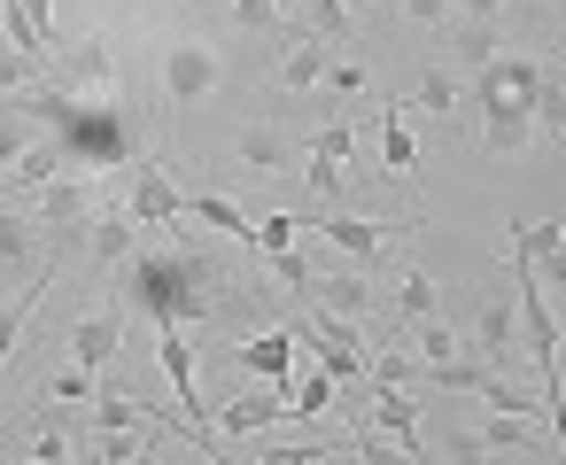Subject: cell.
<instances>
[{"instance_id":"cell-5","label":"cell","mask_w":566,"mask_h":465,"mask_svg":"<svg viewBox=\"0 0 566 465\" xmlns=\"http://www.w3.org/2000/svg\"><path fill=\"white\" fill-rule=\"evenodd\" d=\"M109 86H117V55H109V40H86V47H63V71H55V94H71V102H109Z\"/></svg>"},{"instance_id":"cell-38","label":"cell","mask_w":566,"mask_h":465,"mask_svg":"<svg viewBox=\"0 0 566 465\" xmlns=\"http://www.w3.org/2000/svg\"><path fill=\"white\" fill-rule=\"evenodd\" d=\"M32 71H40V63H24V55H0V94H24V86H32Z\"/></svg>"},{"instance_id":"cell-8","label":"cell","mask_w":566,"mask_h":465,"mask_svg":"<svg viewBox=\"0 0 566 465\" xmlns=\"http://www.w3.org/2000/svg\"><path fill=\"white\" fill-rule=\"evenodd\" d=\"M117 349H125V310H86V318L71 326V364L109 372V364H117Z\"/></svg>"},{"instance_id":"cell-15","label":"cell","mask_w":566,"mask_h":465,"mask_svg":"<svg viewBox=\"0 0 566 465\" xmlns=\"http://www.w3.org/2000/svg\"><path fill=\"white\" fill-rule=\"evenodd\" d=\"M280 419H287V395H233L226 411H210L218 442H249V434H264V426H280Z\"/></svg>"},{"instance_id":"cell-10","label":"cell","mask_w":566,"mask_h":465,"mask_svg":"<svg viewBox=\"0 0 566 465\" xmlns=\"http://www.w3.org/2000/svg\"><path fill=\"white\" fill-rule=\"evenodd\" d=\"M311 233H326V241L342 249V264H357V272H365V264H380V256H388V233H396V225H380V218H318Z\"/></svg>"},{"instance_id":"cell-33","label":"cell","mask_w":566,"mask_h":465,"mask_svg":"<svg viewBox=\"0 0 566 465\" xmlns=\"http://www.w3.org/2000/svg\"><path fill=\"white\" fill-rule=\"evenodd\" d=\"M32 140H40V133H32L17 109H0V179H9V171L24 163V148H32Z\"/></svg>"},{"instance_id":"cell-36","label":"cell","mask_w":566,"mask_h":465,"mask_svg":"<svg viewBox=\"0 0 566 465\" xmlns=\"http://www.w3.org/2000/svg\"><path fill=\"white\" fill-rule=\"evenodd\" d=\"M17 9H24V24L40 32V47L55 55V47H63V24H55V0H17Z\"/></svg>"},{"instance_id":"cell-28","label":"cell","mask_w":566,"mask_h":465,"mask_svg":"<svg viewBox=\"0 0 566 465\" xmlns=\"http://www.w3.org/2000/svg\"><path fill=\"white\" fill-rule=\"evenodd\" d=\"M187 218H202V225H218L226 241H249V233H256V218H249V210H233L226 194H187Z\"/></svg>"},{"instance_id":"cell-13","label":"cell","mask_w":566,"mask_h":465,"mask_svg":"<svg viewBox=\"0 0 566 465\" xmlns=\"http://www.w3.org/2000/svg\"><path fill=\"white\" fill-rule=\"evenodd\" d=\"M303 163V148L280 133V125H249L241 133V171H256V179H287Z\"/></svg>"},{"instance_id":"cell-42","label":"cell","mask_w":566,"mask_h":465,"mask_svg":"<svg viewBox=\"0 0 566 465\" xmlns=\"http://www.w3.org/2000/svg\"><path fill=\"white\" fill-rule=\"evenodd\" d=\"M295 9H303V0H272V17H295Z\"/></svg>"},{"instance_id":"cell-23","label":"cell","mask_w":566,"mask_h":465,"mask_svg":"<svg viewBox=\"0 0 566 465\" xmlns=\"http://www.w3.org/2000/svg\"><path fill=\"white\" fill-rule=\"evenodd\" d=\"M380 171H388V179H411V171H419V148H411V133H403V102L380 109Z\"/></svg>"},{"instance_id":"cell-22","label":"cell","mask_w":566,"mask_h":465,"mask_svg":"<svg viewBox=\"0 0 566 465\" xmlns=\"http://www.w3.org/2000/svg\"><path fill=\"white\" fill-rule=\"evenodd\" d=\"M527 117H535V140H543V148H566V78H558V71H543Z\"/></svg>"},{"instance_id":"cell-14","label":"cell","mask_w":566,"mask_h":465,"mask_svg":"<svg viewBox=\"0 0 566 465\" xmlns=\"http://www.w3.org/2000/svg\"><path fill=\"white\" fill-rule=\"evenodd\" d=\"M86 202H94V179L71 171V179H48V187H40V210H32V218H40L48 233H78V225H86Z\"/></svg>"},{"instance_id":"cell-24","label":"cell","mask_w":566,"mask_h":465,"mask_svg":"<svg viewBox=\"0 0 566 465\" xmlns=\"http://www.w3.org/2000/svg\"><path fill=\"white\" fill-rule=\"evenodd\" d=\"M334 388H342V380H334L326 364L295 372V380H287V419H326V411H334Z\"/></svg>"},{"instance_id":"cell-37","label":"cell","mask_w":566,"mask_h":465,"mask_svg":"<svg viewBox=\"0 0 566 465\" xmlns=\"http://www.w3.org/2000/svg\"><path fill=\"white\" fill-rule=\"evenodd\" d=\"M396 9H403L419 32H442V24H450V0H396Z\"/></svg>"},{"instance_id":"cell-39","label":"cell","mask_w":566,"mask_h":465,"mask_svg":"<svg viewBox=\"0 0 566 465\" xmlns=\"http://www.w3.org/2000/svg\"><path fill=\"white\" fill-rule=\"evenodd\" d=\"M233 24H249V32L272 24V0H233Z\"/></svg>"},{"instance_id":"cell-41","label":"cell","mask_w":566,"mask_h":465,"mask_svg":"<svg viewBox=\"0 0 566 465\" xmlns=\"http://www.w3.org/2000/svg\"><path fill=\"white\" fill-rule=\"evenodd\" d=\"M450 9H465V17H496L504 0H450Z\"/></svg>"},{"instance_id":"cell-19","label":"cell","mask_w":566,"mask_h":465,"mask_svg":"<svg viewBox=\"0 0 566 465\" xmlns=\"http://www.w3.org/2000/svg\"><path fill=\"white\" fill-rule=\"evenodd\" d=\"M411 357H419V372H427V380H442V372H450V364H465L473 349H465V334H458L450 318H419V349H411Z\"/></svg>"},{"instance_id":"cell-44","label":"cell","mask_w":566,"mask_h":465,"mask_svg":"<svg viewBox=\"0 0 566 465\" xmlns=\"http://www.w3.org/2000/svg\"><path fill=\"white\" fill-rule=\"evenodd\" d=\"M0 465H24V457H0Z\"/></svg>"},{"instance_id":"cell-7","label":"cell","mask_w":566,"mask_h":465,"mask_svg":"<svg viewBox=\"0 0 566 465\" xmlns=\"http://www.w3.org/2000/svg\"><path fill=\"white\" fill-rule=\"evenodd\" d=\"M78 241H86V256H94L102 272H125V264L140 256V225H133L125 210H102V218H86V225H78Z\"/></svg>"},{"instance_id":"cell-31","label":"cell","mask_w":566,"mask_h":465,"mask_svg":"<svg viewBox=\"0 0 566 465\" xmlns=\"http://www.w3.org/2000/svg\"><path fill=\"white\" fill-rule=\"evenodd\" d=\"M458 94H465V86H458L450 71H427V78L411 86V102H403V109H434V117H450V109H458Z\"/></svg>"},{"instance_id":"cell-35","label":"cell","mask_w":566,"mask_h":465,"mask_svg":"<svg viewBox=\"0 0 566 465\" xmlns=\"http://www.w3.org/2000/svg\"><path fill=\"white\" fill-rule=\"evenodd\" d=\"M373 78H365V63H326V78H318V94L326 102H357Z\"/></svg>"},{"instance_id":"cell-6","label":"cell","mask_w":566,"mask_h":465,"mask_svg":"<svg viewBox=\"0 0 566 465\" xmlns=\"http://www.w3.org/2000/svg\"><path fill=\"white\" fill-rule=\"evenodd\" d=\"M140 233H156V225H187V194L164 179V163H133V210H125Z\"/></svg>"},{"instance_id":"cell-2","label":"cell","mask_w":566,"mask_h":465,"mask_svg":"<svg viewBox=\"0 0 566 465\" xmlns=\"http://www.w3.org/2000/svg\"><path fill=\"white\" fill-rule=\"evenodd\" d=\"M535 86H543V63H527V55H489L473 71V109H481L489 156H520L535 140V117H527Z\"/></svg>"},{"instance_id":"cell-25","label":"cell","mask_w":566,"mask_h":465,"mask_svg":"<svg viewBox=\"0 0 566 465\" xmlns=\"http://www.w3.org/2000/svg\"><path fill=\"white\" fill-rule=\"evenodd\" d=\"M434 465H489V442H481V426H450V419H434Z\"/></svg>"},{"instance_id":"cell-26","label":"cell","mask_w":566,"mask_h":465,"mask_svg":"<svg viewBox=\"0 0 566 465\" xmlns=\"http://www.w3.org/2000/svg\"><path fill=\"white\" fill-rule=\"evenodd\" d=\"M396 310H403V318H442V279H434L427 264H411V272L396 279Z\"/></svg>"},{"instance_id":"cell-11","label":"cell","mask_w":566,"mask_h":465,"mask_svg":"<svg viewBox=\"0 0 566 465\" xmlns=\"http://www.w3.org/2000/svg\"><path fill=\"white\" fill-rule=\"evenodd\" d=\"M311 303L326 310V318H342V326H357V318H373V279L349 264V272H326V279H311Z\"/></svg>"},{"instance_id":"cell-45","label":"cell","mask_w":566,"mask_h":465,"mask_svg":"<svg viewBox=\"0 0 566 465\" xmlns=\"http://www.w3.org/2000/svg\"><path fill=\"white\" fill-rule=\"evenodd\" d=\"M558 357H566V341H558Z\"/></svg>"},{"instance_id":"cell-16","label":"cell","mask_w":566,"mask_h":465,"mask_svg":"<svg viewBox=\"0 0 566 465\" xmlns=\"http://www.w3.org/2000/svg\"><path fill=\"white\" fill-rule=\"evenodd\" d=\"M17 434H24V457H32V465H78V442H71V426H55V419H48V403L17 411Z\"/></svg>"},{"instance_id":"cell-12","label":"cell","mask_w":566,"mask_h":465,"mask_svg":"<svg viewBox=\"0 0 566 465\" xmlns=\"http://www.w3.org/2000/svg\"><path fill=\"white\" fill-rule=\"evenodd\" d=\"M233 357H241V372H256V380H272V388H287V380H295V334H287V326L249 334Z\"/></svg>"},{"instance_id":"cell-21","label":"cell","mask_w":566,"mask_h":465,"mask_svg":"<svg viewBox=\"0 0 566 465\" xmlns=\"http://www.w3.org/2000/svg\"><path fill=\"white\" fill-rule=\"evenodd\" d=\"M55 171H63V140H55V133H40V140L24 148V163H17L9 179H0V194H9V187H17V194H40Z\"/></svg>"},{"instance_id":"cell-40","label":"cell","mask_w":566,"mask_h":465,"mask_svg":"<svg viewBox=\"0 0 566 465\" xmlns=\"http://www.w3.org/2000/svg\"><path fill=\"white\" fill-rule=\"evenodd\" d=\"M535 272H543V279H558V287H566V241H558V249H551V256H543V264H535Z\"/></svg>"},{"instance_id":"cell-17","label":"cell","mask_w":566,"mask_h":465,"mask_svg":"<svg viewBox=\"0 0 566 465\" xmlns=\"http://www.w3.org/2000/svg\"><path fill=\"white\" fill-rule=\"evenodd\" d=\"M512 341H520V310H512V295L481 303V318H473V357H489V364L504 372V364H512Z\"/></svg>"},{"instance_id":"cell-27","label":"cell","mask_w":566,"mask_h":465,"mask_svg":"<svg viewBox=\"0 0 566 465\" xmlns=\"http://www.w3.org/2000/svg\"><path fill=\"white\" fill-rule=\"evenodd\" d=\"M326 457H349V434H311V442H280L249 465H326Z\"/></svg>"},{"instance_id":"cell-29","label":"cell","mask_w":566,"mask_h":465,"mask_svg":"<svg viewBox=\"0 0 566 465\" xmlns=\"http://www.w3.org/2000/svg\"><path fill=\"white\" fill-rule=\"evenodd\" d=\"M303 9H311V40H326V47L357 40V9H349V0H303Z\"/></svg>"},{"instance_id":"cell-9","label":"cell","mask_w":566,"mask_h":465,"mask_svg":"<svg viewBox=\"0 0 566 465\" xmlns=\"http://www.w3.org/2000/svg\"><path fill=\"white\" fill-rule=\"evenodd\" d=\"M40 233H48V225H40L32 210H9V202H0V272H40V264H55Z\"/></svg>"},{"instance_id":"cell-30","label":"cell","mask_w":566,"mask_h":465,"mask_svg":"<svg viewBox=\"0 0 566 465\" xmlns=\"http://www.w3.org/2000/svg\"><path fill=\"white\" fill-rule=\"evenodd\" d=\"M295 241H303V218H287V210H264V218H256V233H249V249H256L264 264H272V256H287Z\"/></svg>"},{"instance_id":"cell-1","label":"cell","mask_w":566,"mask_h":465,"mask_svg":"<svg viewBox=\"0 0 566 465\" xmlns=\"http://www.w3.org/2000/svg\"><path fill=\"white\" fill-rule=\"evenodd\" d=\"M125 287H133V303H140L156 326H202V318L226 310V279H218L210 256H195V249L133 256V264H125Z\"/></svg>"},{"instance_id":"cell-3","label":"cell","mask_w":566,"mask_h":465,"mask_svg":"<svg viewBox=\"0 0 566 465\" xmlns=\"http://www.w3.org/2000/svg\"><path fill=\"white\" fill-rule=\"evenodd\" d=\"M156 78H164V102H171V109H202V102L226 86V55H218L210 40H171Z\"/></svg>"},{"instance_id":"cell-18","label":"cell","mask_w":566,"mask_h":465,"mask_svg":"<svg viewBox=\"0 0 566 465\" xmlns=\"http://www.w3.org/2000/svg\"><path fill=\"white\" fill-rule=\"evenodd\" d=\"M326 63H334V47L303 32V40H295V47L280 55V71H272V86H280V94H318V78H326Z\"/></svg>"},{"instance_id":"cell-43","label":"cell","mask_w":566,"mask_h":465,"mask_svg":"<svg viewBox=\"0 0 566 465\" xmlns=\"http://www.w3.org/2000/svg\"><path fill=\"white\" fill-rule=\"evenodd\" d=\"M543 9H551V17H558V24H566V0H543Z\"/></svg>"},{"instance_id":"cell-4","label":"cell","mask_w":566,"mask_h":465,"mask_svg":"<svg viewBox=\"0 0 566 465\" xmlns=\"http://www.w3.org/2000/svg\"><path fill=\"white\" fill-rule=\"evenodd\" d=\"M287 334H295V349H311V364H326L334 380H365V349H357V326H342V318H326L318 303H303V318H295Z\"/></svg>"},{"instance_id":"cell-34","label":"cell","mask_w":566,"mask_h":465,"mask_svg":"<svg viewBox=\"0 0 566 465\" xmlns=\"http://www.w3.org/2000/svg\"><path fill=\"white\" fill-rule=\"evenodd\" d=\"M311 156L349 163V156H357V125H349V117H326V125H318V140H311Z\"/></svg>"},{"instance_id":"cell-20","label":"cell","mask_w":566,"mask_h":465,"mask_svg":"<svg viewBox=\"0 0 566 465\" xmlns=\"http://www.w3.org/2000/svg\"><path fill=\"white\" fill-rule=\"evenodd\" d=\"M48 279H55V264H40L24 295H9V303H0V372H9V357H17V334L32 326V310H40V295H48Z\"/></svg>"},{"instance_id":"cell-32","label":"cell","mask_w":566,"mask_h":465,"mask_svg":"<svg viewBox=\"0 0 566 465\" xmlns=\"http://www.w3.org/2000/svg\"><path fill=\"white\" fill-rule=\"evenodd\" d=\"M94 380H102V372H86V364H63V372L48 380V395H40V403H63V411H71V403H94Z\"/></svg>"}]
</instances>
